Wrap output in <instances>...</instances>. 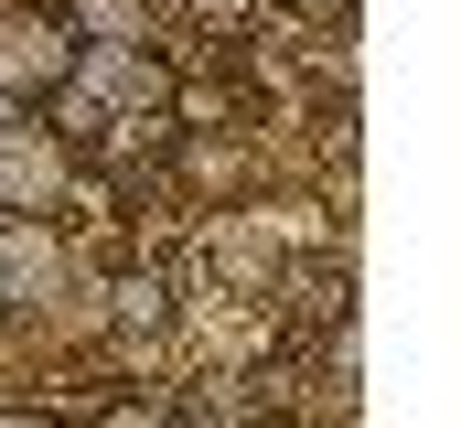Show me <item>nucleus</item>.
Wrapping results in <instances>:
<instances>
[{"instance_id": "f257e3e1", "label": "nucleus", "mask_w": 461, "mask_h": 428, "mask_svg": "<svg viewBox=\"0 0 461 428\" xmlns=\"http://www.w3.org/2000/svg\"><path fill=\"white\" fill-rule=\"evenodd\" d=\"M65 86H86L97 107H161V97H172V76H161V54H140V43H76V65H65Z\"/></svg>"}, {"instance_id": "f03ea898", "label": "nucleus", "mask_w": 461, "mask_h": 428, "mask_svg": "<svg viewBox=\"0 0 461 428\" xmlns=\"http://www.w3.org/2000/svg\"><path fill=\"white\" fill-rule=\"evenodd\" d=\"M65 65H76V43H65L43 11H11V22H0V86H11V97L65 86Z\"/></svg>"}, {"instance_id": "7ed1b4c3", "label": "nucleus", "mask_w": 461, "mask_h": 428, "mask_svg": "<svg viewBox=\"0 0 461 428\" xmlns=\"http://www.w3.org/2000/svg\"><path fill=\"white\" fill-rule=\"evenodd\" d=\"M54 193H65V150L32 118H0V204L32 214V204H54Z\"/></svg>"}, {"instance_id": "20e7f679", "label": "nucleus", "mask_w": 461, "mask_h": 428, "mask_svg": "<svg viewBox=\"0 0 461 428\" xmlns=\"http://www.w3.org/2000/svg\"><path fill=\"white\" fill-rule=\"evenodd\" d=\"M65 279V246H54V225H32V214H0V300H43Z\"/></svg>"}, {"instance_id": "39448f33", "label": "nucleus", "mask_w": 461, "mask_h": 428, "mask_svg": "<svg viewBox=\"0 0 461 428\" xmlns=\"http://www.w3.org/2000/svg\"><path fill=\"white\" fill-rule=\"evenodd\" d=\"M140 22H150V0H76V32L86 43H140Z\"/></svg>"}, {"instance_id": "423d86ee", "label": "nucleus", "mask_w": 461, "mask_h": 428, "mask_svg": "<svg viewBox=\"0 0 461 428\" xmlns=\"http://www.w3.org/2000/svg\"><path fill=\"white\" fill-rule=\"evenodd\" d=\"M118 321H129V332H161V321H172V279H161V268L118 279Z\"/></svg>"}, {"instance_id": "0eeeda50", "label": "nucleus", "mask_w": 461, "mask_h": 428, "mask_svg": "<svg viewBox=\"0 0 461 428\" xmlns=\"http://www.w3.org/2000/svg\"><path fill=\"white\" fill-rule=\"evenodd\" d=\"M97 428H161V407H140V397H118V407H97Z\"/></svg>"}, {"instance_id": "6e6552de", "label": "nucleus", "mask_w": 461, "mask_h": 428, "mask_svg": "<svg viewBox=\"0 0 461 428\" xmlns=\"http://www.w3.org/2000/svg\"><path fill=\"white\" fill-rule=\"evenodd\" d=\"M0 428H65L54 407H0Z\"/></svg>"}, {"instance_id": "1a4fd4ad", "label": "nucleus", "mask_w": 461, "mask_h": 428, "mask_svg": "<svg viewBox=\"0 0 461 428\" xmlns=\"http://www.w3.org/2000/svg\"><path fill=\"white\" fill-rule=\"evenodd\" d=\"M161 428H226V418H215V407H194V418H161Z\"/></svg>"}, {"instance_id": "9d476101", "label": "nucleus", "mask_w": 461, "mask_h": 428, "mask_svg": "<svg viewBox=\"0 0 461 428\" xmlns=\"http://www.w3.org/2000/svg\"><path fill=\"white\" fill-rule=\"evenodd\" d=\"M0 321H11V300H0Z\"/></svg>"}]
</instances>
